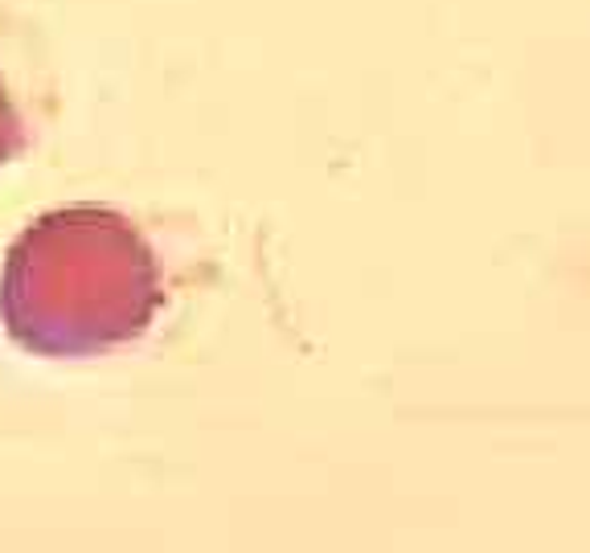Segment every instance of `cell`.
Masks as SVG:
<instances>
[{"label": "cell", "instance_id": "6da1fadb", "mask_svg": "<svg viewBox=\"0 0 590 553\" xmlns=\"http://www.w3.org/2000/svg\"><path fill=\"white\" fill-rule=\"evenodd\" d=\"M161 304L156 254L111 205L34 217L0 267V324L34 357H103L143 337Z\"/></svg>", "mask_w": 590, "mask_h": 553}, {"label": "cell", "instance_id": "7a4b0ae2", "mask_svg": "<svg viewBox=\"0 0 590 553\" xmlns=\"http://www.w3.org/2000/svg\"><path fill=\"white\" fill-rule=\"evenodd\" d=\"M25 120H21L17 103L9 99V87L0 83V164H9L13 156L25 152Z\"/></svg>", "mask_w": 590, "mask_h": 553}]
</instances>
